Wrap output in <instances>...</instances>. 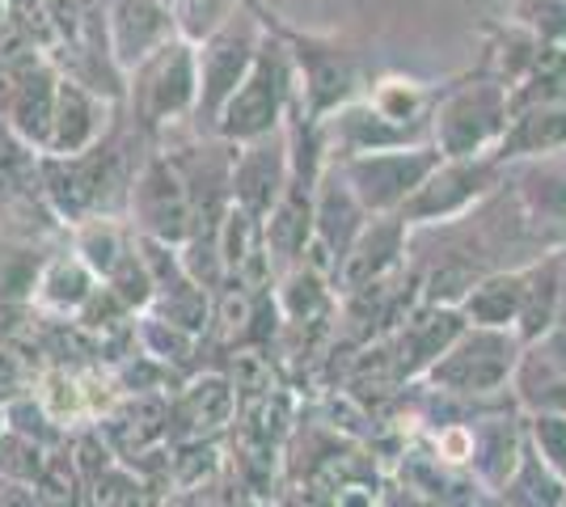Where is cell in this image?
Masks as SVG:
<instances>
[{"label":"cell","mask_w":566,"mask_h":507,"mask_svg":"<svg viewBox=\"0 0 566 507\" xmlns=\"http://www.w3.org/2000/svg\"><path fill=\"white\" fill-rule=\"evenodd\" d=\"M292 85H296V73H292L287 47L262 39L245 81L237 85V94L224 102V110H220V119H216L220 136L233 140V145H250V140L271 136V131L280 127V115H283V106H287Z\"/></svg>","instance_id":"6da1fadb"},{"label":"cell","mask_w":566,"mask_h":507,"mask_svg":"<svg viewBox=\"0 0 566 507\" xmlns=\"http://www.w3.org/2000/svg\"><path fill=\"white\" fill-rule=\"evenodd\" d=\"M512 123V94L507 85H465L436 106V148L444 161H478L491 145L507 136Z\"/></svg>","instance_id":"7a4b0ae2"},{"label":"cell","mask_w":566,"mask_h":507,"mask_svg":"<svg viewBox=\"0 0 566 507\" xmlns=\"http://www.w3.org/2000/svg\"><path fill=\"white\" fill-rule=\"evenodd\" d=\"M132 106L144 127L187 119L199 102V60L187 39H169L140 68H132Z\"/></svg>","instance_id":"3957f363"},{"label":"cell","mask_w":566,"mask_h":507,"mask_svg":"<svg viewBox=\"0 0 566 507\" xmlns=\"http://www.w3.org/2000/svg\"><path fill=\"white\" fill-rule=\"evenodd\" d=\"M440 166V152L431 148H377L343 161V178L364 203V212H394L423 187V178Z\"/></svg>","instance_id":"277c9868"},{"label":"cell","mask_w":566,"mask_h":507,"mask_svg":"<svg viewBox=\"0 0 566 507\" xmlns=\"http://www.w3.org/2000/svg\"><path fill=\"white\" fill-rule=\"evenodd\" d=\"M132 216L140 220V233L153 242H190L199 233L195 203H190L187 178L169 157H153L132 182Z\"/></svg>","instance_id":"5b68a950"},{"label":"cell","mask_w":566,"mask_h":507,"mask_svg":"<svg viewBox=\"0 0 566 507\" xmlns=\"http://www.w3.org/2000/svg\"><path fill=\"white\" fill-rule=\"evenodd\" d=\"M259 43V25L250 22V13H237V9L212 39H203V51L195 55L199 60V102H195V110L203 119H220L224 102L237 94V85L250 73Z\"/></svg>","instance_id":"8992f818"},{"label":"cell","mask_w":566,"mask_h":507,"mask_svg":"<svg viewBox=\"0 0 566 507\" xmlns=\"http://www.w3.org/2000/svg\"><path fill=\"white\" fill-rule=\"evenodd\" d=\"M516 372V338L507 330L478 326L473 335L457 338L440 360L431 363V385L449 393H495Z\"/></svg>","instance_id":"52a82bcc"},{"label":"cell","mask_w":566,"mask_h":507,"mask_svg":"<svg viewBox=\"0 0 566 507\" xmlns=\"http://www.w3.org/2000/svg\"><path fill=\"white\" fill-rule=\"evenodd\" d=\"M283 187H287V145L280 131L262 136L241 145V152H233V173H229V194L241 212L266 220V212L280 203Z\"/></svg>","instance_id":"ba28073f"},{"label":"cell","mask_w":566,"mask_h":507,"mask_svg":"<svg viewBox=\"0 0 566 507\" xmlns=\"http://www.w3.org/2000/svg\"><path fill=\"white\" fill-rule=\"evenodd\" d=\"M106 39H111V60L118 68H140L157 47L174 39V18L161 0H111L106 9Z\"/></svg>","instance_id":"9c48e42d"},{"label":"cell","mask_w":566,"mask_h":507,"mask_svg":"<svg viewBox=\"0 0 566 507\" xmlns=\"http://www.w3.org/2000/svg\"><path fill=\"white\" fill-rule=\"evenodd\" d=\"M486 182H491V166L486 161H449V166H436L423 178V187L410 194L398 212L406 224L452 216V212L470 208L473 199L486 191Z\"/></svg>","instance_id":"30bf717a"},{"label":"cell","mask_w":566,"mask_h":507,"mask_svg":"<svg viewBox=\"0 0 566 507\" xmlns=\"http://www.w3.org/2000/svg\"><path fill=\"white\" fill-rule=\"evenodd\" d=\"M55 89H60V76L48 60H34L25 64L13 94H9V106L0 119L13 127V136L22 140L25 148H48L51 140V119H55Z\"/></svg>","instance_id":"8fae6325"},{"label":"cell","mask_w":566,"mask_h":507,"mask_svg":"<svg viewBox=\"0 0 566 507\" xmlns=\"http://www.w3.org/2000/svg\"><path fill=\"white\" fill-rule=\"evenodd\" d=\"M106 106L97 102V94L81 81H64L55 89V119H51V140L43 148V157H81L97 145L102 127H106Z\"/></svg>","instance_id":"7c38bea8"},{"label":"cell","mask_w":566,"mask_h":507,"mask_svg":"<svg viewBox=\"0 0 566 507\" xmlns=\"http://www.w3.org/2000/svg\"><path fill=\"white\" fill-rule=\"evenodd\" d=\"M364 216H368V212H364V203H359L355 191L347 187L343 169H331V173L322 178V194H317V208H313V220H317L313 242L326 245V254L334 258V271L347 258V250L355 245V237L364 233Z\"/></svg>","instance_id":"4fadbf2b"},{"label":"cell","mask_w":566,"mask_h":507,"mask_svg":"<svg viewBox=\"0 0 566 507\" xmlns=\"http://www.w3.org/2000/svg\"><path fill=\"white\" fill-rule=\"evenodd\" d=\"M401 242H406V220H398V216L373 220V229L364 224V233L355 237V245L347 250V258L338 263L334 275L343 279L347 292H364L368 284H377L389 266L398 263Z\"/></svg>","instance_id":"5bb4252c"},{"label":"cell","mask_w":566,"mask_h":507,"mask_svg":"<svg viewBox=\"0 0 566 507\" xmlns=\"http://www.w3.org/2000/svg\"><path fill=\"white\" fill-rule=\"evenodd\" d=\"M94 279L97 275L76 254H60L39 271L34 296H39V305H48L55 314H81V305L94 296Z\"/></svg>","instance_id":"9a60e30c"},{"label":"cell","mask_w":566,"mask_h":507,"mask_svg":"<svg viewBox=\"0 0 566 507\" xmlns=\"http://www.w3.org/2000/svg\"><path fill=\"white\" fill-rule=\"evenodd\" d=\"M461 335V317L452 309H436L431 317H415L406 330H401V368L406 372H419L427 363H436L452 342Z\"/></svg>","instance_id":"2e32d148"},{"label":"cell","mask_w":566,"mask_h":507,"mask_svg":"<svg viewBox=\"0 0 566 507\" xmlns=\"http://www.w3.org/2000/svg\"><path fill=\"white\" fill-rule=\"evenodd\" d=\"M524 275H495L486 284L470 288L465 296V317H473V326H486V330H507L520 317V300H524Z\"/></svg>","instance_id":"e0dca14e"},{"label":"cell","mask_w":566,"mask_h":507,"mask_svg":"<svg viewBox=\"0 0 566 507\" xmlns=\"http://www.w3.org/2000/svg\"><path fill=\"white\" fill-rule=\"evenodd\" d=\"M233 406H237V389L229 385L224 377H203V381H195V385L182 393L178 419L187 423L190 435H203V432L224 427V423L233 419Z\"/></svg>","instance_id":"ac0fdd59"},{"label":"cell","mask_w":566,"mask_h":507,"mask_svg":"<svg viewBox=\"0 0 566 507\" xmlns=\"http://www.w3.org/2000/svg\"><path fill=\"white\" fill-rule=\"evenodd\" d=\"M72 237H76V258L90 266L94 275H111L118 266V258L132 250L127 245V237H123V229H118L111 216H85V220H76V229H72Z\"/></svg>","instance_id":"d6986e66"},{"label":"cell","mask_w":566,"mask_h":507,"mask_svg":"<svg viewBox=\"0 0 566 507\" xmlns=\"http://www.w3.org/2000/svg\"><path fill=\"white\" fill-rule=\"evenodd\" d=\"M473 457H482V478L491 486H503L512 478L520 457V440L507 427V419H486V427H473Z\"/></svg>","instance_id":"ffe728a7"},{"label":"cell","mask_w":566,"mask_h":507,"mask_svg":"<svg viewBox=\"0 0 566 507\" xmlns=\"http://www.w3.org/2000/svg\"><path fill=\"white\" fill-rule=\"evenodd\" d=\"M34 495L43 507H85V478L72 453H51L43 474L34 478Z\"/></svg>","instance_id":"44dd1931"},{"label":"cell","mask_w":566,"mask_h":507,"mask_svg":"<svg viewBox=\"0 0 566 507\" xmlns=\"http://www.w3.org/2000/svg\"><path fill=\"white\" fill-rule=\"evenodd\" d=\"M368 106L377 110L385 123H394V127H410V123L423 115L427 106V94L423 85H415V81H401V76H389V81H380L373 97H368Z\"/></svg>","instance_id":"7402d4cb"},{"label":"cell","mask_w":566,"mask_h":507,"mask_svg":"<svg viewBox=\"0 0 566 507\" xmlns=\"http://www.w3.org/2000/svg\"><path fill=\"white\" fill-rule=\"evenodd\" d=\"M43 465H48V444L4 427V440H0V483L34 486V478L43 474Z\"/></svg>","instance_id":"603a6c76"},{"label":"cell","mask_w":566,"mask_h":507,"mask_svg":"<svg viewBox=\"0 0 566 507\" xmlns=\"http://www.w3.org/2000/svg\"><path fill=\"white\" fill-rule=\"evenodd\" d=\"M533 440L542 461L566 483V411H545L533 419Z\"/></svg>","instance_id":"cb8c5ba5"},{"label":"cell","mask_w":566,"mask_h":507,"mask_svg":"<svg viewBox=\"0 0 566 507\" xmlns=\"http://www.w3.org/2000/svg\"><path fill=\"white\" fill-rule=\"evenodd\" d=\"M22 360L0 342V402H13V398H22Z\"/></svg>","instance_id":"d4e9b609"},{"label":"cell","mask_w":566,"mask_h":507,"mask_svg":"<svg viewBox=\"0 0 566 507\" xmlns=\"http://www.w3.org/2000/svg\"><path fill=\"white\" fill-rule=\"evenodd\" d=\"M0 507H43L34 486L25 483H0Z\"/></svg>","instance_id":"484cf974"},{"label":"cell","mask_w":566,"mask_h":507,"mask_svg":"<svg viewBox=\"0 0 566 507\" xmlns=\"http://www.w3.org/2000/svg\"><path fill=\"white\" fill-rule=\"evenodd\" d=\"M18 152H25V145L13 136V127L0 119V169L13 166V161H18Z\"/></svg>","instance_id":"4316f807"},{"label":"cell","mask_w":566,"mask_h":507,"mask_svg":"<svg viewBox=\"0 0 566 507\" xmlns=\"http://www.w3.org/2000/svg\"><path fill=\"white\" fill-rule=\"evenodd\" d=\"M338 507H373V495L364 486H347V490H338Z\"/></svg>","instance_id":"83f0119b"},{"label":"cell","mask_w":566,"mask_h":507,"mask_svg":"<svg viewBox=\"0 0 566 507\" xmlns=\"http://www.w3.org/2000/svg\"><path fill=\"white\" fill-rule=\"evenodd\" d=\"M166 507H203V486H190V490H182V495H174ZM208 507H216L212 499H208Z\"/></svg>","instance_id":"f1b7e54d"},{"label":"cell","mask_w":566,"mask_h":507,"mask_svg":"<svg viewBox=\"0 0 566 507\" xmlns=\"http://www.w3.org/2000/svg\"><path fill=\"white\" fill-rule=\"evenodd\" d=\"M4 427H9V423H4V406H0V440H4Z\"/></svg>","instance_id":"f546056e"}]
</instances>
